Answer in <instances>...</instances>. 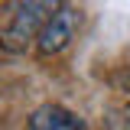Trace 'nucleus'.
<instances>
[{
    "mask_svg": "<svg viewBox=\"0 0 130 130\" xmlns=\"http://www.w3.org/2000/svg\"><path fill=\"white\" fill-rule=\"evenodd\" d=\"M65 0H13L10 3V23L3 29V46L10 52L26 49V42H32L39 29L46 26V20Z\"/></svg>",
    "mask_w": 130,
    "mask_h": 130,
    "instance_id": "obj_1",
    "label": "nucleus"
},
{
    "mask_svg": "<svg viewBox=\"0 0 130 130\" xmlns=\"http://www.w3.org/2000/svg\"><path fill=\"white\" fill-rule=\"evenodd\" d=\"M75 32H78V13H75L68 3H62V7L46 20V26L39 29V36H36V52H39L42 59H46V55H59V52H65V49L72 46Z\"/></svg>",
    "mask_w": 130,
    "mask_h": 130,
    "instance_id": "obj_2",
    "label": "nucleus"
},
{
    "mask_svg": "<svg viewBox=\"0 0 130 130\" xmlns=\"http://www.w3.org/2000/svg\"><path fill=\"white\" fill-rule=\"evenodd\" d=\"M29 130H85V127L62 104H39L29 117Z\"/></svg>",
    "mask_w": 130,
    "mask_h": 130,
    "instance_id": "obj_3",
    "label": "nucleus"
}]
</instances>
